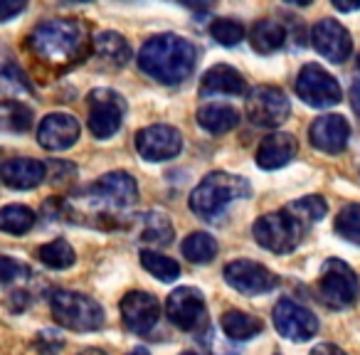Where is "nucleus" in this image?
<instances>
[{
    "label": "nucleus",
    "instance_id": "f257e3e1",
    "mask_svg": "<svg viewBox=\"0 0 360 355\" xmlns=\"http://www.w3.org/2000/svg\"><path fill=\"white\" fill-rule=\"evenodd\" d=\"M198 57L200 52L191 40L165 32V35L146 40V45L139 52V67L150 79L173 86L191 79L198 67Z\"/></svg>",
    "mask_w": 360,
    "mask_h": 355
},
{
    "label": "nucleus",
    "instance_id": "f03ea898",
    "mask_svg": "<svg viewBox=\"0 0 360 355\" xmlns=\"http://www.w3.org/2000/svg\"><path fill=\"white\" fill-rule=\"evenodd\" d=\"M84 30L75 20H47L37 25L30 35V47L40 60L50 65L79 62L84 50Z\"/></svg>",
    "mask_w": 360,
    "mask_h": 355
},
{
    "label": "nucleus",
    "instance_id": "7ed1b4c3",
    "mask_svg": "<svg viewBox=\"0 0 360 355\" xmlns=\"http://www.w3.org/2000/svg\"><path fill=\"white\" fill-rule=\"evenodd\" d=\"M250 195V183L230 173H210L202 183L191 193V210L198 217L212 220L217 217L232 200Z\"/></svg>",
    "mask_w": 360,
    "mask_h": 355
},
{
    "label": "nucleus",
    "instance_id": "20e7f679",
    "mask_svg": "<svg viewBox=\"0 0 360 355\" xmlns=\"http://www.w3.org/2000/svg\"><path fill=\"white\" fill-rule=\"evenodd\" d=\"M52 316L67 330H96L104 325V309L94 299L77 291H57L52 296Z\"/></svg>",
    "mask_w": 360,
    "mask_h": 355
},
{
    "label": "nucleus",
    "instance_id": "39448f33",
    "mask_svg": "<svg viewBox=\"0 0 360 355\" xmlns=\"http://www.w3.org/2000/svg\"><path fill=\"white\" fill-rule=\"evenodd\" d=\"M252 235L259 247L274 252V254H286L299 247L301 237H304V225L286 210H279L262 215L252 227Z\"/></svg>",
    "mask_w": 360,
    "mask_h": 355
},
{
    "label": "nucleus",
    "instance_id": "423d86ee",
    "mask_svg": "<svg viewBox=\"0 0 360 355\" xmlns=\"http://www.w3.org/2000/svg\"><path fill=\"white\" fill-rule=\"evenodd\" d=\"M358 291H360V281L345 262L340 259L326 262L323 269H321L319 294L321 301L328 309H348L358 299Z\"/></svg>",
    "mask_w": 360,
    "mask_h": 355
},
{
    "label": "nucleus",
    "instance_id": "0eeeda50",
    "mask_svg": "<svg viewBox=\"0 0 360 355\" xmlns=\"http://www.w3.org/2000/svg\"><path fill=\"white\" fill-rule=\"evenodd\" d=\"M296 94L314 109H328L343 99L340 84L321 65H304L296 77Z\"/></svg>",
    "mask_w": 360,
    "mask_h": 355
},
{
    "label": "nucleus",
    "instance_id": "6e6552de",
    "mask_svg": "<svg viewBox=\"0 0 360 355\" xmlns=\"http://www.w3.org/2000/svg\"><path fill=\"white\" fill-rule=\"evenodd\" d=\"M289 114H291V104L279 86L259 84L247 96V119L255 126L276 129V126H281L289 119Z\"/></svg>",
    "mask_w": 360,
    "mask_h": 355
},
{
    "label": "nucleus",
    "instance_id": "1a4fd4ad",
    "mask_svg": "<svg viewBox=\"0 0 360 355\" xmlns=\"http://www.w3.org/2000/svg\"><path fill=\"white\" fill-rule=\"evenodd\" d=\"M126 116V101L114 89H94L89 94V131L106 141L121 129Z\"/></svg>",
    "mask_w": 360,
    "mask_h": 355
},
{
    "label": "nucleus",
    "instance_id": "9d476101",
    "mask_svg": "<svg viewBox=\"0 0 360 355\" xmlns=\"http://www.w3.org/2000/svg\"><path fill=\"white\" fill-rule=\"evenodd\" d=\"M180 148H183V136L173 126L153 124L136 134V150L141 153V158L153 160V163L175 158Z\"/></svg>",
    "mask_w": 360,
    "mask_h": 355
},
{
    "label": "nucleus",
    "instance_id": "9b49d317",
    "mask_svg": "<svg viewBox=\"0 0 360 355\" xmlns=\"http://www.w3.org/2000/svg\"><path fill=\"white\" fill-rule=\"evenodd\" d=\"M225 281L235 291L247 294V296L266 294V291H271L279 284L274 271H269L264 264H257V262H250V259L230 262V264L225 266Z\"/></svg>",
    "mask_w": 360,
    "mask_h": 355
},
{
    "label": "nucleus",
    "instance_id": "f8f14e48",
    "mask_svg": "<svg viewBox=\"0 0 360 355\" xmlns=\"http://www.w3.org/2000/svg\"><path fill=\"white\" fill-rule=\"evenodd\" d=\"M274 328L279 330L284 338L304 343L311 340L319 330V318L311 314L309 309H304L301 304L291 299H281L274 306Z\"/></svg>",
    "mask_w": 360,
    "mask_h": 355
},
{
    "label": "nucleus",
    "instance_id": "ddd939ff",
    "mask_svg": "<svg viewBox=\"0 0 360 355\" xmlns=\"http://www.w3.org/2000/svg\"><path fill=\"white\" fill-rule=\"evenodd\" d=\"M160 318V304L148 291H129L121 299V321L136 335H146Z\"/></svg>",
    "mask_w": 360,
    "mask_h": 355
},
{
    "label": "nucleus",
    "instance_id": "4468645a",
    "mask_svg": "<svg viewBox=\"0 0 360 355\" xmlns=\"http://www.w3.org/2000/svg\"><path fill=\"white\" fill-rule=\"evenodd\" d=\"M311 42H314L316 52L321 57H326L328 62H335V65L345 62L350 57V52H353V37L333 18H323V20L316 22L314 30H311Z\"/></svg>",
    "mask_w": 360,
    "mask_h": 355
},
{
    "label": "nucleus",
    "instance_id": "2eb2a0df",
    "mask_svg": "<svg viewBox=\"0 0 360 355\" xmlns=\"http://www.w3.org/2000/svg\"><path fill=\"white\" fill-rule=\"evenodd\" d=\"M165 314H168L170 323L178 325L180 330H195L205 316V299L193 286H180L173 294H168Z\"/></svg>",
    "mask_w": 360,
    "mask_h": 355
},
{
    "label": "nucleus",
    "instance_id": "dca6fc26",
    "mask_svg": "<svg viewBox=\"0 0 360 355\" xmlns=\"http://www.w3.org/2000/svg\"><path fill=\"white\" fill-rule=\"evenodd\" d=\"M79 121L72 114H50L37 129V141L45 150H67L79 141Z\"/></svg>",
    "mask_w": 360,
    "mask_h": 355
},
{
    "label": "nucleus",
    "instance_id": "f3484780",
    "mask_svg": "<svg viewBox=\"0 0 360 355\" xmlns=\"http://www.w3.org/2000/svg\"><path fill=\"white\" fill-rule=\"evenodd\" d=\"M350 124L340 114H326L316 119L309 129V141L323 153H340L348 146Z\"/></svg>",
    "mask_w": 360,
    "mask_h": 355
},
{
    "label": "nucleus",
    "instance_id": "a211bd4d",
    "mask_svg": "<svg viewBox=\"0 0 360 355\" xmlns=\"http://www.w3.org/2000/svg\"><path fill=\"white\" fill-rule=\"evenodd\" d=\"M91 193H94L96 200H104L114 207H129L139 198L136 181L129 173H124V170H114V173L101 175L99 181L91 186Z\"/></svg>",
    "mask_w": 360,
    "mask_h": 355
},
{
    "label": "nucleus",
    "instance_id": "6ab92c4d",
    "mask_svg": "<svg viewBox=\"0 0 360 355\" xmlns=\"http://www.w3.org/2000/svg\"><path fill=\"white\" fill-rule=\"evenodd\" d=\"M47 168L35 158H11L0 165V181L13 191H32L47 178Z\"/></svg>",
    "mask_w": 360,
    "mask_h": 355
},
{
    "label": "nucleus",
    "instance_id": "aec40b11",
    "mask_svg": "<svg viewBox=\"0 0 360 355\" xmlns=\"http://www.w3.org/2000/svg\"><path fill=\"white\" fill-rule=\"evenodd\" d=\"M245 91V77L230 65H215L212 70H207L200 84V96H240Z\"/></svg>",
    "mask_w": 360,
    "mask_h": 355
},
{
    "label": "nucleus",
    "instance_id": "412c9836",
    "mask_svg": "<svg viewBox=\"0 0 360 355\" xmlns=\"http://www.w3.org/2000/svg\"><path fill=\"white\" fill-rule=\"evenodd\" d=\"M299 150V143L291 134H271L257 148V165L264 170H276L291 163V158Z\"/></svg>",
    "mask_w": 360,
    "mask_h": 355
},
{
    "label": "nucleus",
    "instance_id": "4be33fe9",
    "mask_svg": "<svg viewBox=\"0 0 360 355\" xmlns=\"http://www.w3.org/2000/svg\"><path fill=\"white\" fill-rule=\"evenodd\" d=\"M198 124L207 131V134L222 136L227 131L237 129L240 124V111L230 104H207L198 111Z\"/></svg>",
    "mask_w": 360,
    "mask_h": 355
},
{
    "label": "nucleus",
    "instance_id": "5701e85b",
    "mask_svg": "<svg viewBox=\"0 0 360 355\" xmlns=\"http://www.w3.org/2000/svg\"><path fill=\"white\" fill-rule=\"evenodd\" d=\"M252 50L259 55H271V52L281 50L286 42V30L276 20H259L250 32Z\"/></svg>",
    "mask_w": 360,
    "mask_h": 355
},
{
    "label": "nucleus",
    "instance_id": "b1692460",
    "mask_svg": "<svg viewBox=\"0 0 360 355\" xmlns=\"http://www.w3.org/2000/svg\"><path fill=\"white\" fill-rule=\"evenodd\" d=\"M94 52L116 67H124L131 60V45L124 40V35L114 30H104L94 37Z\"/></svg>",
    "mask_w": 360,
    "mask_h": 355
},
{
    "label": "nucleus",
    "instance_id": "393cba45",
    "mask_svg": "<svg viewBox=\"0 0 360 355\" xmlns=\"http://www.w3.org/2000/svg\"><path fill=\"white\" fill-rule=\"evenodd\" d=\"M222 330L227 333V338L232 340H250L255 338V335L262 333V328H264V323H262L259 318H255V316L245 314V311H227L225 316H222Z\"/></svg>",
    "mask_w": 360,
    "mask_h": 355
},
{
    "label": "nucleus",
    "instance_id": "a878e982",
    "mask_svg": "<svg viewBox=\"0 0 360 355\" xmlns=\"http://www.w3.org/2000/svg\"><path fill=\"white\" fill-rule=\"evenodd\" d=\"M30 91L32 86L25 72L11 57H0V96H11L13 101H18L15 96L30 94Z\"/></svg>",
    "mask_w": 360,
    "mask_h": 355
},
{
    "label": "nucleus",
    "instance_id": "bb28decb",
    "mask_svg": "<svg viewBox=\"0 0 360 355\" xmlns=\"http://www.w3.org/2000/svg\"><path fill=\"white\" fill-rule=\"evenodd\" d=\"M32 126V109L22 101L6 99L0 101V131L8 134H22Z\"/></svg>",
    "mask_w": 360,
    "mask_h": 355
},
{
    "label": "nucleus",
    "instance_id": "cd10ccee",
    "mask_svg": "<svg viewBox=\"0 0 360 355\" xmlns=\"http://www.w3.org/2000/svg\"><path fill=\"white\" fill-rule=\"evenodd\" d=\"M183 257H188L195 264H207V262L215 259L217 254V242L207 232H191V235L183 240Z\"/></svg>",
    "mask_w": 360,
    "mask_h": 355
},
{
    "label": "nucleus",
    "instance_id": "c85d7f7f",
    "mask_svg": "<svg viewBox=\"0 0 360 355\" xmlns=\"http://www.w3.org/2000/svg\"><path fill=\"white\" fill-rule=\"evenodd\" d=\"M37 215L25 205H6L0 210V230L8 235H25L35 227Z\"/></svg>",
    "mask_w": 360,
    "mask_h": 355
},
{
    "label": "nucleus",
    "instance_id": "c756f323",
    "mask_svg": "<svg viewBox=\"0 0 360 355\" xmlns=\"http://www.w3.org/2000/svg\"><path fill=\"white\" fill-rule=\"evenodd\" d=\"M286 212H289L291 217H296V220L306 227V225H311V222L323 220L326 212H328V205H326V200L321 195H306V198H301V200L289 202Z\"/></svg>",
    "mask_w": 360,
    "mask_h": 355
},
{
    "label": "nucleus",
    "instance_id": "7c9ffc66",
    "mask_svg": "<svg viewBox=\"0 0 360 355\" xmlns=\"http://www.w3.org/2000/svg\"><path fill=\"white\" fill-rule=\"evenodd\" d=\"M37 257H40L42 264L50 266V269H70L77 262L75 250H72L67 240L47 242V245H42L40 250H37Z\"/></svg>",
    "mask_w": 360,
    "mask_h": 355
},
{
    "label": "nucleus",
    "instance_id": "2f4dec72",
    "mask_svg": "<svg viewBox=\"0 0 360 355\" xmlns=\"http://www.w3.org/2000/svg\"><path fill=\"white\" fill-rule=\"evenodd\" d=\"M141 264L146 271H150L153 276H158L160 281H175L180 274V264L175 259L165 254H158L153 250H143L141 252Z\"/></svg>",
    "mask_w": 360,
    "mask_h": 355
},
{
    "label": "nucleus",
    "instance_id": "473e14b6",
    "mask_svg": "<svg viewBox=\"0 0 360 355\" xmlns=\"http://www.w3.org/2000/svg\"><path fill=\"white\" fill-rule=\"evenodd\" d=\"M335 232L343 240L360 245V202H350V205L340 207L338 217H335Z\"/></svg>",
    "mask_w": 360,
    "mask_h": 355
},
{
    "label": "nucleus",
    "instance_id": "72a5a7b5",
    "mask_svg": "<svg viewBox=\"0 0 360 355\" xmlns=\"http://www.w3.org/2000/svg\"><path fill=\"white\" fill-rule=\"evenodd\" d=\"M141 240L150 242V245H168L173 240V225L165 215H148L143 220V227H141Z\"/></svg>",
    "mask_w": 360,
    "mask_h": 355
},
{
    "label": "nucleus",
    "instance_id": "f704fd0d",
    "mask_svg": "<svg viewBox=\"0 0 360 355\" xmlns=\"http://www.w3.org/2000/svg\"><path fill=\"white\" fill-rule=\"evenodd\" d=\"M210 35L220 42L222 47H235L245 40V25L230 18H217L210 25Z\"/></svg>",
    "mask_w": 360,
    "mask_h": 355
},
{
    "label": "nucleus",
    "instance_id": "c9c22d12",
    "mask_svg": "<svg viewBox=\"0 0 360 355\" xmlns=\"http://www.w3.org/2000/svg\"><path fill=\"white\" fill-rule=\"evenodd\" d=\"M27 276V266L20 264L13 257H3L0 254V284H11V281H18Z\"/></svg>",
    "mask_w": 360,
    "mask_h": 355
},
{
    "label": "nucleus",
    "instance_id": "e433bc0d",
    "mask_svg": "<svg viewBox=\"0 0 360 355\" xmlns=\"http://www.w3.org/2000/svg\"><path fill=\"white\" fill-rule=\"evenodd\" d=\"M65 345V340L62 338H57L55 333H50V330H42L40 335H37V340H35V348H37V353L40 355H57V350Z\"/></svg>",
    "mask_w": 360,
    "mask_h": 355
},
{
    "label": "nucleus",
    "instance_id": "4c0bfd02",
    "mask_svg": "<svg viewBox=\"0 0 360 355\" xmlns=\"http://www.w3.org/2000/svg\"><path fill=\"white\" fill-rule=\"evenodd\" d=\"M25 11V3L22 0H0V22H8L13 20L15 15H20V13Z\"/></svg>",
    "mask_w": 360,
    "mask_h": 355
},
{
    "label": "nucleus",
    "instance_id": "58836bf2",
    "mask_svg": "<svg viewBox=\"0 0 360 355\" xmlns=\"http://www.w3.org/2000/svg\"><path fill=\"white\" fill-rule=\"evenodd\" d=\"M311 355H348L343 348H338V345H333V343H321V345H316L314 350H311Z\"/></svg>",
    "mask_w": 360,
    "mask_h": 355
},
{
    "label": "nucleus",
    "instance_id": "ea45409f",
    "mask_svg": "<svg viewBox=\"0 0 360 355\" xmlns=\"http://www.w3.org/2000/svg\"><path fill=\"white\" fill-rule=\"evenodd\" d=\"M350 104H353V111L360 116V79L353 84V89H350Z\"/></svg>",
    "mask_w": 360,
    "mask_h": 355
},
{
    "label": "nucleus",
    "instance_id": "a19ab883",
    "mask_svg": "<svg viewBox=\"0 0 360 355\" xmlns=\"http://www.w3.org/2000/svg\"><path fill=\"white\" fill-rule=\"evenodd\" d=\"M335 11H343V13H350V11H358L360 3H353V6H348V3H333Z\"/></svg>",
    "mask_w": 360,
    "mask_h": 355
},
{
    "label": "nucleus",
    "instance_id": "79ce46f5",
    "mask_svg": "<svg viewBox=\"0 0 360 355\" xmlns=\"http://www.w3.org/2000/svg\"><path fill=\"white\" fill-rule=\"evenodd\" d=\"M129 355H150V353H148V350H146V348H134Z\"/></svg>",
    "mask_w": 360,
    "mask_h": 355
},
{
    "label": "nucleus",
    "instance_id": "37998d69",
    "mask_svg": "<svg viewBox=\"0 0 360 355\" xmlns=\"http://www.w3.org/2000/svg\"><path fill=\"white\" fill-rule=\"evenodd\" d=\"M82 355H106V353H101V350H94V348H89V350H84Z\"/></svg>",
    "mask_w": 360,
    "mask_h": 355
},
{
    "label": "nucleus",
    "instance_id": "c03bdc74",
    "mask_svg": "<svg viewBox=\"0 0 360 355\" xmlns=\"http://www.w3.org/2000/svg\"><path fill=\"white\" fill-rule=\"evenodd\" d=\"M180 355H198V353H193V350H186V353H180Z\"/></svg>",
    "mask_w": 360,
    "mask_h": 355
}]
</instances>
